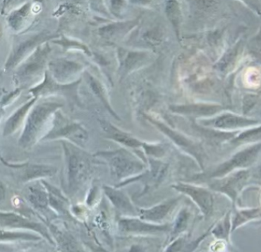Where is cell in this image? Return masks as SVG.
<instances>
[{
    "mask_svg": "<svg viewBox=\"0 0 261 252\" xmlns=\"http://www.w3.org/2000/svg\"><path fill=\"white\" fill-rule=\"evenodd\" d=\"M236 210L234 216V225L237 226L241 223L261 217V207L257 208H243L239 209L237 207H233Z\"/></svg>",
    "mask_w": 261,
    "mask_h": 252,
    "instance_id": "7402d4cb",
    "label": "cell"
},
{
    "mask_svg": "<svg viewBox=\"0 0 261 252\" xmlns=\"http://www.w3.org/2000/svg\"><path fill=\"white\" fill-rule=\"evenodd\" d=\"M61 105L56 103L44 102L34 105L24 123L22 132L18 138L21 148L30 149L41 139V134L51 115Z\"/></svg>",
    "mask_w": 261,
    "mask_h": 252,
    "instance_id": "6da1fadb",
    "label": "cell"
},
{
    "mask_svg": "<svg viewBox=\"0 0 261 252\" xmlns=\"http://www.w3.org/2000/svg\"><path fill=\"white\" fill-rule=\"evenodd\" d=\"M251 170L242 169L229 173L220 179H215L210 184L211 190L222 193L237 206L239 196L248 186H251Z\"/></svg>",
    "mask_w": 261,
    "mask_h": 252,
    "instance_id": "3957f363",
    "label": "cell"
},
{
    "mask_svg": "<svg viewBox=\"0 0 261 252\" xmlns=\"http://www.w3.org/2000/svg\"><path fill=\"white\" fill-rule=\"evenodd\" d=\"M6 197V187L3 181L0 179V204L4 202Z\"/></svg>",
    "mask_w": 261,
    "mask_h": 252,
    "instance_id": "f1b7e54d",
    "label": "cell"
},
{
    "mask_svg": "<svg viewBox=\"0 0 261 252\" xmlns=\"http://www.w3.org/2000/svg\"><path fill=\"white\" fill-rule=\"evenodd\" d=\"M23 197L32 210L36 212L38 216H41L50 210L48 193L41 181L26 185L23 190Z\"/></svg>",
    "mask_w": 261,
    "mask_h": 252,
    "instance_id": "8fae6325",
    "label": "cell"
},
{
    "mask_svg": "<svg viewBox=\"0 0 261 252\" xmlns=\"http://www.w3.org/2000/svg\"><path fill=\"white\" fill-rule=\"evenodd\" d=\"M44 33L37 34L25 38L24 41L14 46L10 55L6 63V70H12L19 66L24 60L27 59L45 40Z\"/></svg>",
    "mask_w": 261,
    "mask_h": 252,
    "instance_id": "ba28073f",
    "label": "cell"
},
{
    "mask_svg": "<svg viewBox=\"0 0 261 252\" xmlns=\"http://www.w3.org/2000/svg\"><path fill=\"white\" fill-rule=\"evenodd\" d=\"M49 67L53 76L61 81H64L66 78H68L69 75L73 73L77 68V65L69 61L58 60L50 62Z\"/></svg>",
    "mask_w": 261,
    "mask_h": 252,
    "instance_id": "ffe728a7",
    "label": "cell"
},
{
    "mask_svg": "<svg viewBox=\"0 0 261 252\" xmlns=\"http://www.w3.org/2000/svg\"><path fill=\"white\" fill-rule=\"evenodd\" d=\"M0 225L6 229H24L32 230L42 235L49 242L53 243L51 237L45 226L40 222H34L18 213L0 211Z\"/></svg>",
    "mask_w": 261,
    "mask_h": 252,
    "instance_id": "30bf717a",
    "label": "cell"
},
{
    "mask_svg": "<svg viewBox=\"0 0 261 252\" xmlns=\"http://www.w3.org/2000/svg\"><path fill=\"white\" fill-rule=\"evenodd\" d=\"M38 239H40V237L36 235L12 232L9 230H0V242L2 241L38 240Z\"/></svg>",
    "mask_w": 261,
    "mask_h": 252,
    "instance_id": "603a6c76",
    "label": "cell"
},
{
    "mask_svg": "<svg viewBox=\"0 0 261 252\" xmlns=\"http://www.w3.org/2000/svg\"><path fill=\"white\" fill-rule=\"evenodd\" d=\"M251 186L261 187V162L257 167L251 169Z\"/></svg>",
    "mask_w": 261,
    "mask_h": 252,
    "instance_id": "4316f807",
    "label": "cell"
},
{
    "mask_svg": "<svg viewBox=\"0 0 261 252\" xmlns=\"http://www.w3.org/2000/svg\"><path fill=\"white\" fill-rule=\"evenodd\" d=\"M184 246V239H179L175 241L167 248L166 252H180Z\"/></svg>",
    "mask_w": 261,
    "mask_h": 252,
    "instance_id": "83f0119b",
    "label": "cell"
},
{
    "mask_svg": "<svg viewBox=\"0 0 261 252\" xmlns=\"http://www.w3.org/2000/svg\"><path fill=\"white\" fill-rule=\"evenodd\" d=\"M0 161L9 168V173L14 182L18 185H28L35 181H41L53 177L57 169L53 166L36 163H10L0 155Z\"/></svg>",
    "mask_w": 261,
    "mask_h": 252,
    "instance_id": "7a4b0ae2",
    "label": "cell"
},
{
    "mask_svg": "<svg viewBox=\"0 0 261 252\" xmlns=\"http://www.w3.org/2000/svg\"><path fill=\"white\" fill-rule=\"evenodd\" d=\"M59 138H67L76 144H84L88 139V133L79 124L70 123L54 129L41 140L45 141Z\"/></svg>",
    "mask_w": 261,
    "mask_h": 252,
    "instance_id": "4fadbf2b",
    "label": "cell"
},
{
    "mask_svg": "<svg viewBox=\"0 0 261 252\" xmlns=\"http://www.w3.org/2000/svg\"><path fill=\"white\" fill-rule=\"evenodd\" d=\"M34 13L33 4L26 3L9 15L8 17V24L12 30L19 32L27 26Z\"/></svg>",
    "mask_w": 261,
    "mask_h": 252,
    "instance_id": "ac0fdd59",
    "label": "cell"
},
{
    "mask_svg": "<svg viewBox=\"0 0 261 252\" xmlns=\"http://www.w3.org/2000/svg\"><path fill=\"white\" fill-rule=\"evenodd\" d=\"M261 150V142L248 146L238 152L225 162L219 164L213 171L205 175L206 179H220L236 170L251 167L257 161Z\"/></svg>",
    "mask_w": 261,
    "mask_h": 252,
    "instance_id": "277c9868",
    "label": "cell"
},
{
    "mask_svg": "<svg viewBox=\"0 0 261 252\" xmlns=\"http://www.w3.org/2000/svg\"><path fill=\"white\" fill-rule=\"evenodd\" d=\"M245 77V82L247 83L249 87H257L260 84V75L257 70H249L246 73Z\"/></svg>",
    "mask_w": 261,
    "mask_h": 252,
    "instance_id": "484cf974",
    "label": "cell"
},
{
    "mask_svg": "<svg viewBox=\"0 0 261 252\" xmlns=\"http://www.w3.org/2000/svg\"><path fill=\"white\" fill-rule=\"evenodd\" d=\"M189 217H190V213L187 209H184L181 210L180 213L178 215L177 218L175 222L174 227H173V236H176L182 233L188 223Z\"/></svg>",
    "mask_w": 261,
    "mask_h": 252,
    "instance_id": "d4e9b609",
    "label": "cell"
},
{
    "mask_svg": "<svg viewBox=\"0 0 261 252\" xmlns=\"http://www.w3.org/2000/svg\"><path fill=\"white\" fill-rule=\"evenodd\" d=\"M36 101L37 99L35 98L28 101L25 104L21 106L13 114L8 118L3 128V135L5 137L13 135L23 125V122L24 123L29 112L32 110Z\"/></svg>",
    "mask_w": 261,
    "mask_h": 252,
    "instance_id": "2e32d148",
    "label": "cell"
},
{
    "mask_svg": "<svg viewBox=\"0 0 261 252\" xmlns=\"http://www.w3.org/2000/svg\"><path fill=\"white\" fill-rule=\"evenodd\" d=\"M104 129L107 133L110 134V136L113 139L122 143V144H125L128 147H138L142 145V143L141 141H138L124 132H120L119 129H115L113 126L109 125V124H104Z\"/></svg>",
    "mask_w": 261,
    "mask_h": 252,
    "instance_id": "44dd1931",
    "label": "cell"
},
{
    "mask_svg": "<svg viewBox=\"0 0 261 252\" xmlns=\"http://www.w3.org/2000/svg\"><path fill=\"white\" fill-rule=\"evenodd\" d=\"M179 198L170 199L162 204H158L149 209L138 210L140 219L147 222H160L167 217L170 212L177 205Z\"/></svg>",
    "mask_w": 261,
    "mask_h": 252,
    "instance_id": "9a60e30c",
    "label": "cell"
},
{
    "mask_svg": "<svg viewBox=\"0 0 261 252\" xmlns=\"http://www.w3.org/2000/svg\"><path fill=\"white\" fill-rule=\"evenodd\" d=\"M257 123H259L258 121L254 120V119H248L243 116L228 113H224L215 119H210V120L205 122L206 125L225 131L238 130V129L257 125Z\"/></svg>",
    "mask_w": 261,
    "mask_h": 252,
    "instance_id": "7c38bea8",
    "label": "cell"
},
{
    "mask_svg": "<svg viewBox=\"0 0 261 252\" xmlns=\"http://www.w3.org/2000/svg\"><path fill=\"white\" fill-rule=\"evenodd\" d=\"M67 164V190L71 195L85 184L90 173L88 160L77 150L64 145Z\"/></svg>",
    "mask_w": 261,
    "mask_h": 252,
    "instance_id": "5b68a950",
    "label": "cell"
},
{
    "mask_svg": "<svg viewBox=\"0 0 261 252\" xmlns=\"http://www.w3.org/2000/svg\"><path fill=\"white\" fill-rule=\"evenodd\" d=\"M48 52V46L42 47V46L40 45L27 59L18 66L14 76L17 86L26 87L33 84L44 68Z\"/></svg>",
    "mask_w": 261,
    "mask_h": 252,
    "instance_id": "8992f818",
    "label": "cell"
},
{
    "mask_svg": "<svg viewBox=\"0 0 261 252\" xmlns=\"http://www.w3.org/2000/svg\"><path fill=\"white\" fill-rule=\"evenodd\" d=\"M173 188L190 196L205 217L213 213L214 210V196L211 190L199 186L187 184H178L173 186Z\"/></svg>",
    "mask_w": 261,
    "mask_h": 252,
    "instance_id": "9c48e42d",
    "label": "cell"
},
{
    "mask_svg": "<svg viewBox=\"0 0 261 252\" xmlns=\"http://www.w3.org/2000/svg\"><path fill=\"white\" fill-rule=\"evenodd\" d=\"M119 226L121 231L125 233L134 234H145V233H156L165 232L168 230V225H155L147 222L142 219L135 218H125L119 220Z\"/></svg>",
    "mask_w": 261,
    "mask_h": 252,
    "instance_id": "5bb4252c",
    "label": "cell"
},
{
    "mask_svg": "<svg viewBox=\"0 0 261 252\" xmlns=\"http://www.w3.org/2000/svg\"><path fill=\"white\" fill-rule=\"evenodd\" d=\"M1 116H2L1 113H0V118H1Z\"/></svg>",
    "mask_w": 261,
    "mask_h": 252,
    "instance_id": "4dcf8cb0",
    "label": "cell"
},
{
    "mask_svg": "<svg viewBox=\"0 0 261 252\" xmlns=\"http://www.w3.org/2000/svg\"><path fill=\"white\" fill-rule=\"evenodd\" d=\"M107 158L113 175L119 180L139 173L144 169L141 162L124 150L107 153Z\"/></svg>",
    "mask_w": 261,
    "mask_h": 252,
    "instance_id": "52a82bcc",
    "label": "cell"
},
{
    "mask_svg": "<svg viewBox=\"0 0 261 252\" xmlns=\"http://www.w3.org/2000/svg\"><path fill=\"white\" fill-rule=\"evenodd\" d=\"M2 34H3V29H2V26L0 24V37H1Z\"/></svg>",
    "mask_w": 261,
    "mask_h": 252,
    "instance_id": "f546056e",
    "label": "cell"
},
{
    "mask_svg": "<svg viewBox=\"0 0 261 252\" xmlns=\"http://www.w3.org/2000/svg\"><path fill=\"white\" fill-rule=\"evenodd\" d=\"M260 138L261 126L243 132L237 138H234L231 142L234 144H241V143H246V141H256Z\"/></svg>",
    "mask_w": 261,
    "mask_h": 252,
    "instance_id": "cb8c5ba5",
    "label": "cell"
},
{
    "mask_svg": "<svg viewBox=\"0 0 261 252\" xmlns=\"http://www.w3.org/2000/svg\"><path fill=\"white\" fill-rule=\"evenodd\" d=\"M41 182L47 189L48 193L49 207L54 211L58 213H67V207L68 205V199L64 196L62 192L49 184L45 180H41Z\"/></svg>",
    "mask_w": 261,
    "mask_h": 252,
    "instance_id": "d6986e66",
    "label": "cell"
},
{
    "mask_svg": "<svg viewBox=\"0 0 261 252\" xmlns=\"http://www.w3.org/2000/svg\"><path fill=\"white\" fill-rule=\"evenodd\" d=\"M104 191L112 204L119 211L125 214L132 215V216L137 214V210L130 202L128 196L124 192L108 186L104 187Z\"/></svg>",
    "mask_w": 261,
    "mask_h": 252,
    "instance_id": "e0dca14e",
    "label": "cell"
}]
</instances>
